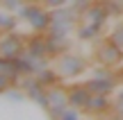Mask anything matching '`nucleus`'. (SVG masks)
I'll list each match as a JSON object with an SVG mask.
<instances>
[{
	"instance_id": "obj_25",
	"label": "nucleus",
	"mask_w": 123,
	"mask_h": 120,
	"mask_svg": "<svg viewBox=\"0 0 123 120\" xmlns=\"http://www.w3.org/2000/svg\"><path fill=\"white\" fill-rule=\"evenodd\" d=\"M114 102H123V86H119V91L114 93Z\"/></svg>"
},
{
	"instance_id": "obj_21",
	"label": "nucleus",
	"mask_w": 123,
	"mask_h": 120,
	"mask_svg": "<svg viewBox=\"0 0 123 120\" xmlns=\"http://www.w3.org/2000/svg\"><path fill=\"white\" fill-rule=\"evenodd\" d=\"M91 2H93V0H68V7L73 9L75 14H80V16H82V14H84V9H87Z\"/></svg>"
},
{
	"instance_id": "obj_8",
	"label": "nucleus",
	"mask_w": 123,
	"mask_h": 120,
	"mask_svg": "<svg viewBox=\"0 0 123 120\" xmlns=\"http://www.w3.org/2000/svg\"><path fill=\"white\" fill-rule=\"evenodd\" d=\"M66 93H68V107L78 109L80 113L87 109L89 100H91V93L87 91L84 82H71V84H66Z\"/></svg>"
},
{
	"instance_id": "obj_10",
	"label": "nucleus",
	"mask_w": 123,
	"mask_h": 120,
	"mask_svg": "<svg viewBox=\"0 0 123 120\" xmlns=\"http://www.w3.org/2000/svg\"><path fill=\"white\" fill-rule=\"evenodd\" d=\"M84 86L91 95H114L119 91V82L116 79H98V77H87Z\"/></svg>"
},
{
	"instance_id": "obj_28",
	"label": "nucleus",
	"mask_w": 123,
	"mask_h": 120,
	"mask_svg": "<svg viewBox=\"0 0 123 120\" xmlns=\"http://www.w3.org/2000/svg\"><path fill=\"white\" fill-rule=\"evenodd\" d=\"M121 66H123V61H121Z\"/></svg>"
},
{
	"instance_id": "obj_24",
	"label": "nucleus",
	"mask_w": 123,
	"mask_h": 120,
	"mask_svg": "<svg viewBox=\"0 0 123 120\" xmlns=\"http://www.w3.org/2000/svg\"><path fill=\"white\" fill-rule=\"evenodd\" d=\"M114 75H116L119 86H123V66H116V68H114Z\"/></svg>"
},
{
	"instance_id": "obj_12",
	"label": "nucleus",
	"mask_w": 123,
	"mask_h": 120,
	"mask_svg": "<svg viewBox=\"0 0 123 120\" xmlns=\"http://www.w3.org/2000/svg\"><path fill=\"white\" fill-rule=\"evenodd\" d=\"M46 39H48L50 59H57L59 54H64V52H68V50H71L68 36H59V34H50V32H46Z\"/></svg>"
},
{
	"instance_id": "obj_19",
	"label": "nucleus",
	"mask_w": 123,
	"mask_h": 120,
	"mask_svg": "<svg viewBox=\"0 0 123 120\" xmlns=\"http://www.w3.org/2000/svg\"><path fill=\"white\" fill-rule=\"evenodd\" d=\"M14 86H18L16 79H12L7 75H0V95H7V91H12Z\"/></svg>"
},
{
	"instance_id": "obj_17",
	"label": "nucleus",
	"mask_w": 123,
	"mask_h": 120,
	"mask_svg": "<svg viewBox=\"0 0 123 120\" xmlns=\"http://www.w3.org/2000/svg\"><path fill=\"white\" fill-rule=\"evenodd\" d=\"M112 18H123V0H103Z\"/></svg>"
},
{
	"instance_id": "obj_9",
	"label": "nucleus",
	"mask_w": 123,
	"mask_h": 120,
	"mask_svg": "<svg viewBox=\"0 0 123 120\" xmlns=\"http://www.w3.org/2000/svg\"><path fill=\"white\" fill-rule=\"evenodd\" d=\"M110 18L112 16H110V11H107V7L103 5V0H93V2L84 9V14H82V21L93 23V25H100V27H107Z\"/></svg>"
},
{
	"instance_id": "obj_22",
	"label": "nucleus",
	"mask_w": 123,
	"mask_h": 120,
	"mask_svg": "<svg viewBox=\"0 0 123 120\" xmlns=\"http://www.w3.org/2000/svg\"><path fill=\"white\" fill-rule=\"evenodd\" d=\"M41 2H43V7H46V9H50V11H53V9H62V7H66V5H68V0H41Z\"/></svg>"
},
{
	"instance_id": "obj_18",
	"label": "nucleus",
	"mask_w": 123,
	"mask_h": 120,
	"mask_svg": "<svg viewBox=\"0 0 123 120\" xmlns=\"http://www.w3.org/2000/svg\"><path fill=\"white\" fill-rule=\"evenodd\" d=\"M107 36L112 39V43H114L116 48H121V50H123V21L116 23V25L110 30V34H107Z\"/></svg>"
},
{
	"instance_id": "obj_26",
	"label": "nucleus",
	"mask_w": 123,
	"mask_h": 120,
	"mask_svg": "<svg viewBox=\"0 0 123 120\" xmlns=\"http://www.w3.org/2000/svg\"><path fill=\"white\" fill-rule=\"evenodd\" d=\"M114 111L119 113V116H123V102H114Z\"/></svg>"
},
{
	"instance_id": "obj_14",
	"label": "nucleus",
	"mask_w": 123,
	"mask_h": 120,
	"mask_svg": "<svg viewBox=\"0 0 123 120\" xmlns=\"http://www.w3.org/2000/svg\"><path fill=\"white\" fill-rule=\"evenodd\" d=\"M48 107H68V93H66V84L53 86L48 89ZM46 107V109H48Z\"/></svg>"
},
{
	"instance_id": "obj_2",
	"label": "nucleus",
	"mask_w": 123,
	"mask_h": 120,
	"mask_svg": "<svg viewBox=\"0 0 123 120\" xmlns=\"http://www.w3.org/2000/svg\"><path fill=\"white\" fill-rule=\"evenodd\" d=\"M18 16L34 32H48L50 27V9H46L41 0H25L18 9Z\"/></svg>"
},
{
	"instance_id": "obj_16",
	"label": "nucleus",
	"mask_w": 123,
	"mask_h": 120,
	"mask_svg": "<svg viewBox=\"0 0 123 120\" xmlns=\"http://www.w3.org/2000/svg\"><path fill=\"white\" fill-rule=\"evenodd\" d=\"M89 77H98V79H116V75H114V68H107V66H93L91 68V75Z\"/></svg>"
},
{
	"instance_id": "obj_27",
	"label": "nucleus",
	"mask_w": 123,
	"mask_h": 120,
	"mask_svg": "<svg viewBox=\"0 0 123 120\" xmlns=\"http://www.w3.org/2000/svg\"><path fill=\"white\" fill-rule=\"evenodd\" d=\"M105 120H123V116H119V113L114 111V113H110V116H107Z\"/></svg>"
},
{
	"instance_id": "obj_3",
	"label": "nucleus",
	"mask_w": 123,
	"mask_h": 120,
	"mask_svg": "<svg viewBox=\"0 0 123 120\" xmlns=\"http://www.w3.org/2000/svg\"><path fill=\"white\" fill-rule=\"evenodd\" d=\"M93 61L98 66H107V68H116L123 61V50L116 48L112 43L110 36H103L100 41H96V48H93Z\"/></svg>"
},
{
	"instance_id": "obj_1",
	"label": "nucleus",
	"mask_w": 123,
	"mask_h": 120,
	"mask_svg": "<svg viewBox=\"0 0 123 120\" xmlns=\"http://www.w3.org/2000/svg\"><path fill=\"white\" fill-rule=\"evenodd\" d=\"M89 68H91L89 66V59L84 57V54H80V52H73V50H68V52L59 54V57L55 59V70L64 77V82L82 77Z\"/></svg>"
},
{
	"instance_id": "obj_4",
	"label": "nucleus",
	"mask_w": 123,
	"mask_h": 120,
	"mask_svg": "<svg viewBox=\"0 0 123 120\" xmlns=\"http://www.w3.org/2000/svg\"><path fill=\"white\" fill-rule=\"evenodd\" d=\"M25 54L32 57L34 61L48 66L53 59H50L48 52V39H46V32H32V34H25Z\"/></svg>"
},
{
	"instance_id": "obj_15",
	"label": "nucleus",
	"mask_w": 123,
	"mask_h": 120,
	"mask_svg": "<svg viewBox=\"0 0 123 120\" xmlns=\"http://www.w3.org/2000/svg\"><path fill=\"white\" fill-rule=\"evenodd\" d=\"M18 21H21L18 14H12V11H7V9L0 7V34L14 32V30L18 27Z\"/></svg>"
},
{
	"instance_id": "obj_23",
	"label": "nucleus",
	"mask_w": 123,
	"mask_h": 120,
	"mask_svg": "<svg viewBox=\"0 0 123 120\" xmlns=\"http://www.w3.org/2000/svg\"><path fill=\"white\" fill-rule=\"evenodd\" d=\"M80 116H82V113H80L78 111V109H68V111H66L64 113V116H62L59 120H82V118H80Z\"/></svg>"
},
{
	"instance_id": "obj_7",
	"label": "nucleus",
	"mask_w": 123,
	"mask_h": 120,
	"mask_svg": "<svg viewBox=\"0 0 123 120\" xmlns=\"http://www.w3.org/2000/svg\"><path fill=\"white\" fill-rule=\"evenodd\" d=\"M110 113H114V98H110V95H91L82 116H89L93 120H105Z\"/></svg>"
},
{
	"instance_id": "obj_6",
	"label": "nucleus",
	"mask_w": 123,
	"mask_h": 120,
	"mask_svg": "<svg viewBox=\"0 0 123 120\" xmlns=\"http://www.w3.org/2000/svg\"><path fill=\"white\" fill-rule=\"evenodd\" d=\"M0 54L2 57H23L25 54V34L18 30L0 34Z\"/></svg>"
},
{
	"instance_id": "obj_5",
	"label": "nucleus",
	"mask_w": 123,
	"mask_h": 120,
	"mask_svg": "<svg viewBox=\"0 0 123 120\" xmlns=\"http://www.w3.org/2000/svg\"><path fill=\"white\" fill-rule=\"evenodd\" d=\"M18 89L25 93L27 100H32L34 104H39L41 109L48 107V89H46L34 75H32V77H23V79L18 82Z\"/></svg>"
},
{
	"instance_id": "obj_11",
	"label": "nucleus",
	"mask_w": 123,
	"mask_h": 120,
	"mask_svg": "<svg viewBox=\"0 0 123 120\" xmlns=\"http://www.w3.org/2000/svg\"><path fill=\"white\" fill-rule=\"evenodd\" d=\"M103 32H105V27L100 25H93V23H87V21H80V25L75 27V36H78L80 41H89V43H96V41H100Z\"/></svg>"
},
{
	"instance_id": "obj_13",
	"label": "nucleus",
	"mask_w": 123,
	"mask_h": 120,
	"mask_svg": "<svg viewBox=\"0 0 123 120\" xmlns=\"http://www.w3.org/2000/svg\"><path fill=\"white\" fill-rule=\"evenodd\" d=\"M37 79L41 82V84L46 86V89H53V86H59V84H66L64 82V77L59 75L57 70H55V68H50V66H43V68H39V70H37Z\"/></svg>"
},
{
	"instance_id": "obj_20",
	"label": "nucleus",
	"mask_w": 123,
	"mask_h": 120,
	"mask_svg": "<svg viewBox=\"0 0 123 120\" xmlns=\"http://www.w3.org/2000/svg\"><path fill=\"white\" fill-rule=\"evenodd\" d=\"M23 2H25V0H0V7L12 11V14H18V9L23 7Z\"/></svg>"
}]
</instances>
